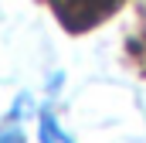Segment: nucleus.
<instances>
[{"instance_id": "obj_1", "label": "nucleus", "mask_w": 146, "mask_h": 143, "mask_svg": "<svg viewBox=\"0 0 146 143\" xmlns=\"http://www.w3.org/2000/svg\"><path fill=\"white\" fill-rule=\"evenodd\" d=\"M37 136H41V143H75L72 136L61 130V123L54 119L51 109H44V112L37 116Z\"/></svg>"}, {"instance_id": "obj_2", "label": "nucleus", "mask_w": 146, "mask_h": 143, "mask_svg": "<svg viewBox=\"0 0 146 143\" xmlns=\"http://www.w3.org/2000/svg\"><path fill=\"white\" fill-rule=\"evenodd\" d=\"M0 143H27V140H24V133L17 126H3L0 130Z\"/></svg>"}]
</instances>
